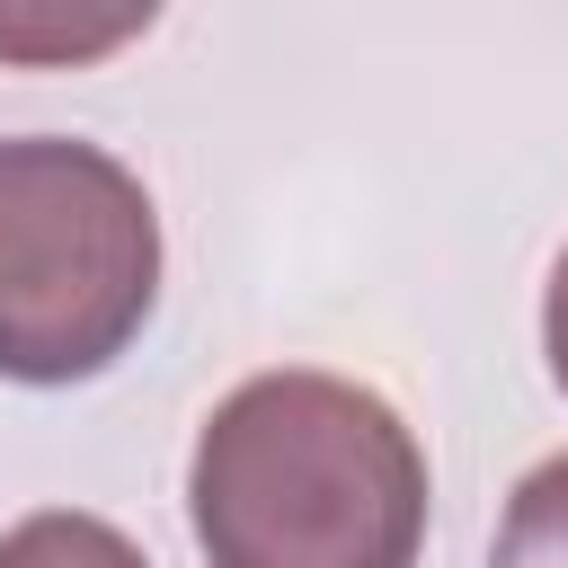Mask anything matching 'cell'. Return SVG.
<instances>
[{
    "instance_id": "obj_1",
    "label": "cell",
    "mask_w": 568,
    "mask_h": 568,
    "mask_svg": "<svg viewBox=\"0 0 568 568\" xmlns=\"http://www.w3.org/2000/svg\"><path fill=\"white\" fill-rule=\"evenodd\" d=\"M186 515L213 568H417L426 453L364 382L257 373L204 417Z\"/></svg>"
},
{
    "instance_id": "obj_2",
    "label": "cell",
    "mask_w": 568,
    "mask_h": 568,
    "mask_svg": "<svg viewBox=\"0 0 568 568\" xmlns=\"http://www.w3.org/2000/svg\"><path fill=\"white\" fill-rule=\"evenodd\" d=\"M160 293V213L142 178L71 133L0 142V382L106 373Z\"/></svg>"
},
{
    "instance_id": "obj_3",
    "label": "cell",
    "mask_w": 568,
    "mask_h": 568,
    "mask_svg": "<svg viewBox=\"0 0 568 568\" xmlns=\"http://www.w3.org/2000/svg\"><path fill=\"white\" fill-rule=\"evenodd\" d=\"M169 0H0V71H89L151 36Z\"/></svg>"
},
{
    "instance_id": "obj_4",
    "label": "cell",
    "mask_w": 568,
    "mask_h": 568,
    "mask_svg": "<svg viewBox=\"0 0 568 568\" xmlns=\"http://www.w3.org/2000/svg\"><path fill=\"white\" fill-rule=\"evenodd\" d=\"M488 568H568V453H550L515 479Z\"/></svg>"
},
{
    "instance_id": "obj_5",
    "label": "cell",
    "mask_w": 568,
    "mask_h": 568,
    "mask_svg": "<svg viewBox=\"0 0 568 568\" xmlns=\"http://www.w3.org/2000/svg\"><path fill=\"white\" fill-rule=\"evenodd\" d=\"M0 568H151V559L115 524L53 506V515H27V524L0 532Z\"/></svg>"
},
{
    "instance_id": "obj_6",
    "label": "cell",
    "mask_w": 568,
    "mask_h": 568,
    "mask_svg": "<svg viewBox=\"0 0 568 568\" xmlns=\"http://www.w3.org/2000/svg\"><path fill=\"white\" fill-rule=\"evenodd\" d=\"M541 355H550V382L568 390V248L550 257V293H541Z\"/></svg>"
}]
</instances>
